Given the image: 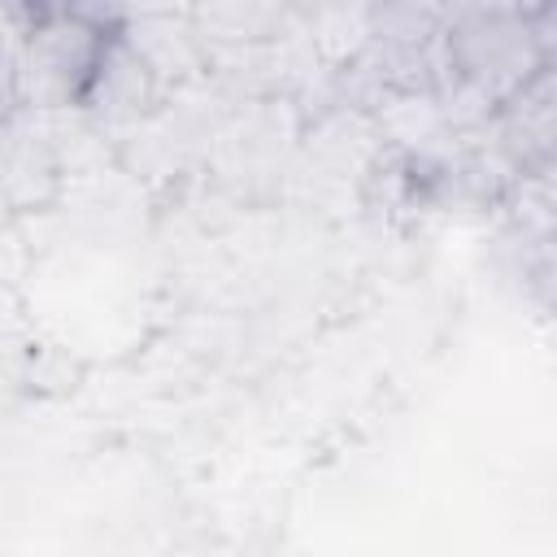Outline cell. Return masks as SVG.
I'll return each mask as SVG.
<instances>
[{
	"mask_svg": "<svg viewBox=\"0 0 557 557\" xmlns=\"http://www.w3.org/2000/svg\"><path fill=\"white\" fill-rule=\"evenodd\" d=\"M104 26L70 13V9H48L35 26H26L22 48L13 57V74L9 87L26 91L30 104L39 109H57V104H83L100 57L109 48Z\"/></svg>",
	"mask_w": 557,
	"mask_h": 557,
	"instance_id": "1",
	"label": "cell"
},
{
	"mask_svg": "<svg viewBox=\"0 0 557 557\" xmlns=\"http://www.w3.org/2000/svg\"><path fill=\"white\" fill-rule=\"evenodd\" d=\"M492 135L518 174L557 161V52H548L535 74L496 109Z\"/></svg>",
	"mask_w": 557,
	"mask_h": 557,
	"instance_id": "2",
	"label": "cell"
},
{
	"mask_svg": "<svg viewBox=\"0 0 557 557\" xmlns=\"http://www.w3.org/2000/svg\"><path fill=\"white\" fill-rule=\"evenodd\" d=\"M161 78L157 70L131 48L122 26L109 35V48L100 57V70L83 96V109L100 122H139L157 100H161Z\"/></svg>",
	"mask_w": 557,
	"mask_h": 557,
	"instance_id": "3",
	"label": "cell"
},
{
	"mask_svg": "<svg viewBox=\"0 0 557 557\" xmlns=\"http://www.w3.org/2000/svg\"><path fill=\"white\" fill-rule=\"evenodd\" d=\"M191 22L209 52H257L292 22V0H191Z\"/></svg>",
	"mask_w": 557,
	"mask_h": 557,
	"instance_id": "4",
	"label": "cell"
},
{
	"mask_svg": "<svg viewBox=\"0 0 557 557\" xmlns=\"http://www.w3.org/2000/svg\"><path fill=\"white\" fill-rule=\"evenodd\" d=\"M131 48L157 70L161 83H187L200 70H209L213 52L200 39L191 13H157V17H131L122 26Z\"/></svg>",
	"mask_w": 557,
	"mask_h": 557,
	"instance_id": "5",
	"label": "cell"
},
{
	"mask_svg": "<svg viewBox=\"0 0 557 557\" xmlns=\"http://www.w3.org/2000/svg\"><path fill=\"white\" fill-rule=\"evenodd\" d=\"M540 13H557V0H540ZM535 13V17H540Z\"/></svg>",
	"mask_w": 557,
	"mask_h": 557,
	"instance_id": "6",
	"label": "cell"
}]
</instances>
